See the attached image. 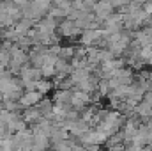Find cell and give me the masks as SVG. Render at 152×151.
I'll list each match as a JSON object with an SVG mask.
<instances>
[{"label":"cell","mask_w":152,"mask_h":151,"mask_svg":"<svg viewBox=\"0 0 152 151\" xmlns=\"http://www.w3.org/2000/svg\"><path fill=\"white\" fill-rule=\"evenodd\" d=\"M51 89H53V84H51V80H39L37 84H36V91H37L41 96L48 94Z\"/></svg>","instance_id":"cell-4"},{"label":"cell","mask_w":152,"mask_h":151,"mask_svg":"<svg viewBox=\"0 0 152 151\" xmlns=\"http://www.w3.org/2000/svg\"><path fill=\"white\" fill-rule=\"evenodd\" d=\"M142 101H143V103H147V105H151V107H152V91H149V93H145V94H143Z\"/></svg>","instance_id":"cell-6"},{"label":"cell","mask_w":152,"mask_h":151,"mask_svg":"<svg viewBox=\"0 0 152 151\" xmlns=\"http://www.w3.org/2000/svg\"><path fill=\"white\" fill-rule=\"evenodd\" d=\"M73 57H75V44H69V46H62L60 48V53H58V59L60 61L71 62Z\"/></svg>","instance_id":"cell-3"},{"label":"cell","mask_w":152,"mask_h":151,"mask_svg":"<svg viewBox=\"0 0 152 151\" xmlns=\"http://www.w3.org/2000/svg\"><path fill=\"white\" fill-rule=\"evenodd\" d=\"M85 151H103V146H99V144H90V146H85Z\"/></svg>","instance_id":"cell-7"},{"label":"cell","mask_w":152,"mask_h":151,"mask_svg":"<svg viewBox=\"0 0 152 151\" xmlns=\"http://www.w3.org/2000/svg\"><path fill=\"white\" fill-rule=\"evenodd\" d=\"M55 34L58 36V38H66V39H71L75 36V21H71V20H62L58 25H57V30H55Z\"/></svg>","instance_id":"cell-1"},{"label":"cell","mask_w":152,"mask_h":151,"mask_svg":"<svg viewBox=\"0 0 152 151\" xmlns=\"http://www.w3.org/2000/svg\"><path fill=\"white\" fill-rule=\"evenodd\" d=\"M71 98H73V91H55L51 101L53 105H67L71 103Z\"/></svg>","instance_id":"cell-2"},{"label":"cell","mask_w":152,"mask_h":151,"mask_svg":"<svg viewBox=\"0 0 152 151\" xmlns=\"http://www.w3.org/2000/svg\"><path fill=\"white\" fill-rule=\"evenodd\" d=\"M75 59H87V46L81 44H75Z\"/></svg>","instance_id":"cell-5"}]
</instances>
